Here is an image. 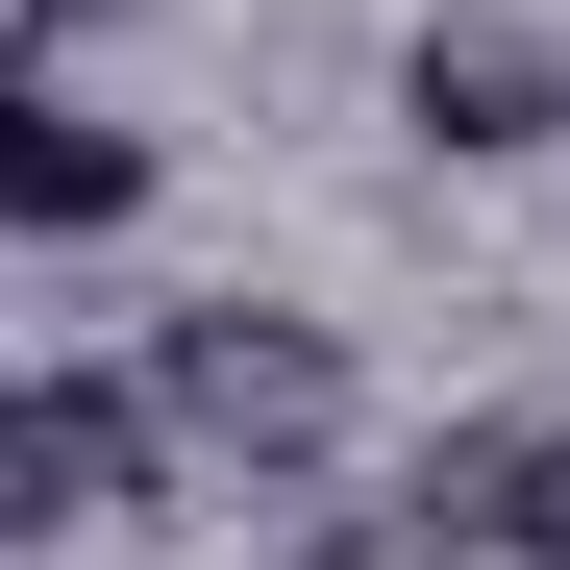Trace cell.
Returning <instances> with one entry per match:
<instances>
[{
  "instance_id": "obj_1",
  "label": "cell",
  "mask_w": 570,
  "mask_h": 570,
  "mask_svg": "<svg viewBox=\"0 0 570 570\" xmlns=\"http://www.w3.org/2000/svg\"><path fill=\"white\" fill-rule=\"evenodd\" d=\"M149 397H174V446L323 471V446H347V323H298V298H199V323H149Z\"/></svg>"
},
{
  "instance_id": "obj_2",
  "label": "cell",
  "mask_w": 570,
  "mask_h": 570,
  "mask_svg": "<svg viewBox=\"0 0 570 570\" xmlns=\"http://www.w3.org/2000/svg\"><path fill=\"white\" fill-rule=\"evenodd\" d=\"M149 471H174V397H149V372H50V397H0V546L125 521Z\"/></svg>"
},
{
  "instance_id": "obj_3",
  "label": "cell",
  "mask_w": 570,
  "mask_h": 570,
  "mask_svg": "<svg viewBox=\"0 0 570 570\" xmlns=\"http://www.w3.org/2000/svg\"><path fill=\"white\" fill-rule=\"evenodd\" d=\"M397 125H422L446 174H521V149H570V50H546V26H422V50H397Z\"/></svg>"
},
{
  "instance_id": "obj_4",
  "label": "cell",
  "mask_w": 570,
  "mask_h": 570,
  "mask_svg": "<svg viewBox=\"0 0 570 570\" xmlns=\"http://www.w3.org/2000/svg\"><path fill=\"white\" fill-rule=\"evenodd\" d=\"M100 224H149V125L0 75V248H100Z\"/></svg>"
},
{
  "instance_id": "obj_5",
  "label": "cell",
  "mask_w": 570,
  "mask_h": 570,
  "mask_svg": "<svg viewBox=\"0 0 570 570\" xmlns=\"http://www.w3.org/2000/svg\"><path fill=\"white\" fill-rule=\"evenodd\" d=\"M50 26H75V0H50Z\"/></svg>"
}]
</instances>
